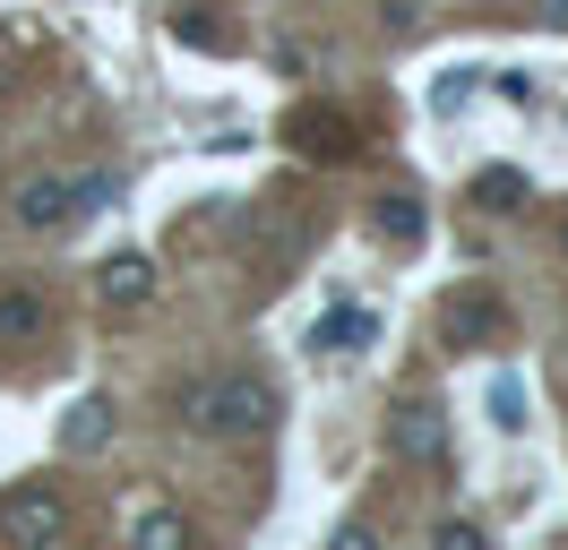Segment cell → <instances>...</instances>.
I'll list each match as a JSON object with an SVG mask.
<instances>
[{
  "label": "cell",
  "mask_w": 568,
  "mask_h": 550,
  "mask_svg": "<svg viewBox=\"0 0 568 550\" xmlns=\"http://www.w3.org/2000/svg\"><path fill=\"white\" fill-rule=\"evenodd\" d=\"M173 412L190 430H207V439H258L284 412V396L267 370H207V378H181L173 387Z\"/></svg>",
  "instance_id": "6da1fadb"
},
{
  "label": "cell",
  "mask_w": 568,
  "mask_h": 550,
  "mask_svg": "<svg viewBox=\"0 0 568 550\" xmlns=\"http://www.w3.org/2000/svg\"><path fill=\"white\" fill-rule=\"evenodd\" d=\"M61 533H70L61 481H9V490H0V542L9 550H52Z\"/></svg>",
  "instance_id": "7a4b0ae2"
},
{
  "label": "cell",
  "mask_w": 568,
  "mask_h": 550,
  "mask_svg": "<svg viewBox=\"0 0 568 550\" xmlns=\"http://www.w3.org/2000/svg\"><path fill=\"white\" fill-rule=\"evenodd\" d=\"M302 344H311V361H354V353H371L379 344V309L362 302H327L311 327H302Z\"/></svg>",
  "instance_id": "3957f363"
},
{
  "label": "cell",
  "mask_w": 568,
  "mask_h": 550,
  "mask_svg": "<svg viewBox=\"0 0 568 550\" xmlns=\"http://www.w3.org/2000/svg\"><path fill=\"white\" fill-rule=\"evenodd\" d=\"M388 456H396V465L439 473V465H448V421H439V405H423V396H414V405H396L388 412Z\"/></svg>",
  "instance_id": "277c9868"
},
{
  "label": "cell",
  "mask_w": 568,
  "mask_h": 550,
  "mask_svg": "<svg viewBox=\"0 0 568 550\" xmlns=\"http://www.w3.org/2000/svg\"><path fill=\"white\" fill-rule=\"evenodd\" d=\"M9 215L27 224V233H70L78 224V198H70V172H27L18 190H9Z\"/></svg>",
  "instance_id": "5b68a950"
},
{
  "label": "cell",
  "mask_w": 568,
  "mask_h": 550,
  "mask_svg": "<svg viewBox=\"0 0 568 550\" xmlns=\"http://www.w3.org/2000/svg\"><path fill=\"white\" fill-rule=\"evenodd\" d=\"M439 336H448V344H508V309H499V293H483V284L448 293V302H439Z\"/></svg>",
  "instance_id": "8992f818"
},
{
  "label": "cell",
  "mask_w": 568,
  "mask_h": 550,
  "mask_svg": "<svg viewBox=\"0 0 568 550\" xmlns=\"http://www.w3.org/2000/svg\"><path fill=\"white\" fill-rule=\"evenodd\" d=\"M293 241H302V206H293V198L250 206V258H258V267H284V258H293Z\"/></svg>",
  "instance_id": "52a82bcc"
},
{
  "label": "cell",
  "mask_w": 568,
  "mask_h": 550,
  "mask_svg": "<svg viewBox=\"0 0 568 550\" xmlns=\"http://www.w3.org/2000/svg\"><path fill=\"white\" fill-rule=\"evenodd\" d=\"M95 293H104L112 309H139L146 293H155V258H146V249H121V258H104V267H95Z\"/></svg>",
  "instance_id": "ba28073f"
},
{
  "label": "cell",
  "mask_w": 568,
  "mask_h": 550,
  "mask_svg": "<svg viewBox=\"0 0 568 550\" xmlns=\"http://www.w3.org/2000/svg\"><path fill=\"white\" fill-rule=\"evenodd\" d=\"M43 327H52L43 284H0V344H36Z\"/></svg>",
  "instance_id": "9c48e42d"
},
{
  "label": "cell",
  "mask_w": 568,
  "mask_h": 550,
  "mask_svg": "<svg viewBox=\"0 0 568 550\" xmlns=\"http://www.w3.org/2000/svg\"><path fill=\"white\" fill-rule=\"evenodd\" d=\"M371 233L388 241V249H423V198L414 190H379L371 198Z\"/></svg>",
  "instance_id": "30bf717a"
},
{
  "label": "cell",
  "mask_w": 568,
  "mask_h": 550,
  "mask_svg": "<svg viewBox=\"0 0 568 550\" xmlns=\"http://www.w3.org/2000/svg\"><path fill=\"white\" fill-rule=\"evenodd\" d=\"M293 146L320 155V164H345L354 155V121L345 112H293Z\"/></svg>",
  "instance_id": "8fae6325"
},
{
  "label": "cell",
  "mask_w": 568,
  "mask_h": 550,
  "mask_svg": "<svg viewBox=\"0 0 568 550\" xmlns=\"http://www.w3.org/2000/svg\"><path fill=\"white\" fill-rule=\"evenodd\" d=\"M130 550H199V533H190L181 508H146L139 524H130Z\"/></svg>",
  "instance_id": "7c38bea8"
},
{
  "label": "cell",
  "mask_w": 568,
  "mask_h": 550,
  "mask_svg": "<svg viewBox=\"0 0 568 550\" xmlns=\"http://www.w3.org/2000/svg\"><path fill=\"white\" fill-rule=\"evenodd\" d=\"M61 439H70V456H95V447L112 439V405H104V396H78L70 421H61Z\"/></svg>",
  "instance_id": "4fadbf2b"
},
{
  "label": "cell",
  "mask_w": 568,
  "mask_h": 550,
  "mask_svg": "<svg viewBox=\"0 0 568 550\" xmlns=\"http://www.w3.org/2000/svg\"><path fill=\"white\" fill-rule=\"evenodd\" d=\"M474 206H491V215H517V206H526V172H483V181H474Z\"/></svg>",
  "instance_id": "5bb4252c"
},
{
  "label": "cell",
  "mask_w": 568,
  "mask_h": 550,
  "mask_svg": "<svg viewBox=\"0 0 568 550\" xmlns=\"http://www.w3.org/2000/svg\"><path fill=\"white\" fill-rule=\"evenodd\" d=\"M483 405H491V430H526V387H517L508 370L491 378V396H483Z\"/></svg>",
  "instance_id": "9a60e30c"
},
{
  "label": "cell",
  "mask_w": 568,
  "mask_h": 550,
  "mask_svg": "<svg viewBox=\"0 0 568 550\" xmlns=\"http://www.w3.org/2000/svg\"><path fill=\"white\" fill-rule=\"evenodd\" d=\"M430 550H491V533H483L474 516H439V524H430Z\"/></svg>",
  "instance_id": "2e32d148"
},
{
  "label": "cell",
  "mask_w": 568,
  "mask_h": 550,
  "mask_svg": "<svg viewBox=\"0 0 568 550\" xmlns=\"http://www.w3.org/2000/svg\"><path fill=\"white\" fill-rule=\"evenodd\" d=\"M173 34H181V43H207V52L224 43V27H215L207 9H173Z\"/></svg>",
  "instance_id": "e0dca14e"
},
{
  "label": "cell",
  "mask_w": 568,
  "mask_h": 550,
  "mask_svg": "<svg viewBox=\"0 0 568 550\" xmlns=\"http://www.w3.org/2000/svg\"><path fill=\"white\" fill-rule=\"evenodd\" d=\"M327 550H379V533H371V524H362V516H345V524H336V533H327Z\"/></svg>",
  "instance_id": "ac0fdd59"
},
{
  "label": "cell",
  "mask_w": 568,
  "mask_h": 550,
  "mask_svg": "<svg viewBox=\"0 0 568 550\" xmlns=\"http://www.w3.org/2000/svg\"><path fill=\"white\" fill-rule=\"evenodd\" d=\"M560 249H568V215H560Z\"/></svg>",
  "instance_id": "d6986e66"
}]
</instances>
